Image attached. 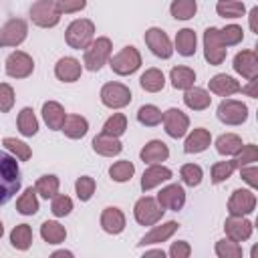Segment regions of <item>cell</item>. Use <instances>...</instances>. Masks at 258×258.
<instances>
[{"label":"cell","instance_id":"obj_1","mask_svg":"<svg viewBox=\"0 0 258 258\" xmlns=\"http://www.w3.org/2000/svg\"><path fill=\"white\" fill-rule=\"evenodd\" d=\"M20 167L18 161L0 149V206L12 200L20 187Z\"/></svg>","mask_w":258,"mask_h":258},{"label":"cell","instance_id":"obj_2","mask_svg":"<svg viewBox=\"0 0 258 258\" xmlns=\"http://www.w3.org/2000/svg\"><path fill=\"white\" fill-rule=\"evenodd\" d=\"M64 38H67V44L71 48H75V50L87 48L95 40V24H93V20H89V18L73 20L67 26Z\"/></svg>","mask_w":258,"mask_h":258},{"label":"cell","instance_id":"obj_3","mask_svg":"<svg viewBox=\"0 0 258 258\" xmlns=\"http://www.w3.org/2000/svg\"><path fill=\"white\" fill-rule=\"evenodd\" d=\"M111 50H113V44L107 36H101L97 40H93L87 48H85V67L93 73L101 71L103 64L111 58Z\"/></svg>","mask_w":258,"mask_h":258},{"label":"cell","instance_id":"obj_4","mask_svg":"<svg viewBox=\"0 0 258 258\" xmlns=\"http://www.w3.org/2000/svg\"><path fill=\"white\" fill-rule=\"evenodd\" d=\"M30 20L40 28H52L60 20V10L54 0H36L30 6Z\"/></svg>","mask_w":258,"mask_h":258},{"label":"cell","instance_id":"obj_5","mask_svg":"<svg viewBox=\"0 0 258 258\" xmlns=\"http://www.w3.org/2000/svg\"><path fill=\"white\" fill-rule=\"evenodd\" d=\"M109 64H111V71L115 75L125 77V75L135 73L141 67V54H139V50L135 46H125L115 56L109 58Z\"/></svg>","mask_w":258,"mask_h":258},{"label":"cell","instance_id":"obj_6","mask_svg":"<svg viewBox=\"0 0 258 258\" xmlns=\"http://www.w3.org/2000/svg\"><path fill=\"white\" fill-rule=\"evenodd\" d=\"M163 208L157 204L155 198H149V196H143L135 202V208H133V216L137 220V224L141 226H153L161 220L163 216Z\"/></svg>","mask_w":258,"mask_h":258},{"label":"cell","instance_id":"obj_7","mask_svg":"<svg viewBox=\"0 0 258 258\" xmlns=\"http://www.w3.org/2000/svg\"><path fill=\"white\" fill-rule=\"evenodd\" d=\"M226 52H228V48L220 40V30L216 26L206 28V32H204V56H206V60L212 67H218L226 60Z\"/></svg>","mask_w":258,"mask_h":258},{"label":"cell","instance_id":"obj_8","mask_svg":"<svg viewBox=\"0 0 258 258\" xmlns=\"http://www.w3.org/2000/svg\"><path fill=\"white\" fill-rule=\"evenodd\" d=\"M101 103L109 109H123L131 103V91L121 83H107L101 89Z\"/></svg>","mask_w":258,"mask_h":258},{"label":"cell","instance_id":"obj_9","mask_svg":"<svg viewBox=\"0 0 258 258\" xmlns=\"http://www.w3.org/2000/svg\"><path fill=\"white\" fill-rule=\"evenodd\" d=\"M218 119L224 125H242L248 119V107L236 99H224L218 105Z\"/></svg>","mask_w":258,"mask_h":258},{"label":"cell","instance_id":"obj_10","mask_svg":"<svg viewBox=\"0 0 258 258\" xmlns=\"http://www.w3.org/2000/svg\"><path fill=\"white\" fill-rule=\"evenodd\" d=\"M4 69H6V75L12 79H26L34 71V60L30 54H26L22 50H14L12 54H8Z\"/></svg>","mask_w":258,"mask_h":258},{"label":"cell","instance_id":"obj_11","mask_svg":"<svg viewBox=\"0 0 258 258\" xmlns=\"http://www.w3.org/2000/svg\"><path fill=\"white\" fill-rule=\"evenodd\" d=\"M28 34V24L22 18H10L0 28V46H18Z\"/></svg>","mask_w":258,"mask_h":258},{"label":"cell","instance_id":"obj_12","mask_svg":"<svg viewBox=\"0 0 258 258\" xmlns=\"http://www.w3.org/2000/svg\"><path fill=\"white\" fill-rule=\"evenodd\" d=\"M161 121H163L165 133H167L169 137H173V139L183 137V135L187 133V129H189V119H187V115H185L183 111L175 109V107L167 109V111L163 113Z\"/></svg>","mask_w":258,"mask_h":258},{"label":"cell","instance_id":"obj_13","mask_svg":"<svg viewBox=\"0 0 258 258\" xmlns=\"http://www.w3.org/2000/svg\"><path fill=\"white\" fill-rule=\"evenodd\" d=\"M145 44H147L149 50H151L155 56H159V58H169V56L173 54V46H171L167 34H165L161 28H155V26L147 28V30H145Z\"/></svg>","mask_w":258,"mask_h":258},{"label":"cell","instance_id":"obj_14","mask_svg":"<svg viewBox=\"0 0 258 258\" xmlns=\"http://www.w3.org/2000/svg\"><path fill=\"white\" fill-rule=\"evenodd\" d=\"M256 208V196L252 189H236L232 191L228 200V212L230 216H246L252 214Z\"/></svg>","mask_w":258,"mask_h":258},{"label":"cell","instance_id":"obj_15","mask_svg":"<svg viewBox=\"0 0 258 258\" xmlns=\"http://www.w3.org/2000/svg\"><path fill=\"white\" fill-rule=\"evenodd\" d=\"M155 200H157V204H159L163 210H173V212H177V210H181L183 204H185V191H183V187H181L179 183H171V185L163 187V189L157 194Z\"/></svg>","mask_w":258,"mask_h":258},{"label":"cell","instance_id":"obj_16","mask_svg":"<svg viewBox=\"0 0 258 258\" xmlns=\"http://www.w3.org/2000/svg\"><path fill=\"white\" fill-rule=\"evenodd\" d=\"M234 71L242 75L244 79H256L258 77V56L254 50H240L234 56Z\"/></svg>","mask_w":258,"mask_h":258},{"label":"cell","instance_id":"obj_17","mask_svg":"<svg viewBox=\"0 0 258 258\" xmlns=\"http://www.w3.org/2000/svg\"><path fill=\"white\" fill-rule=\"evenodd\" d=\"M226 236L236 240V242H244L252 236V222L246 220L244 216H230L224 224Z\"/></svg>","mask_w":258,"mask_h":258},{"label":"cell","instance_id":"obj_18","mask_svg":"<svg viewBox=\"0 0 258 258\" xmlns=\"http://www.w3.org/2000/svg\"><path fill=\"white\" fill-rule=\"evenodd\" d=\"M171 175H173V173H171L169 167H163V165H159V163H151V167H147V169L143 171V175H141V189H143V191H149V189L157 187L159 183L171 179Z\"/></svg>","mask_w":258,"mask_h":258},{"label":"cell","instance_id":"obj_19","mask_svg":"<svg viewBox=\"0 0 258 258\" xmlns=\"http://www.w3.org/2000/svg\"><path fill=\"white\" fill-rule=\"evenodd\" d=\"M81 71H83L81 69V62L77 58H73V56H62L54 64V75L62 83H75V81H79Z\"/></svg>","mask_w":258,"mask_h":258},{"label":"cell","instance_id":"obj_20","mask_svg":"<svg viewBox=\"0 0 258 258\" xmlns=\"http://www.w3.org/2000/svg\"><path fill=\"white\" fill-rule=\"evenodd\" d=\"M208 87H210V91L214 93V95H220V97H230V95H234V93H240V83L234 79V77H230V75H226V73H220V75H216V77H212L210 81H208Z\"/></svg>","mask_w":258,"mask_h":258},{"label":"cell","instance_id":"obj_21","mask_svg":"<svg viewBox=\"0 0 258 258\" xmlns=\"http://www.w3.org/2000/svg\"><path fill=\"white\" fill-rule=\"evenodd\" d=\"M177 228H179V224H177L175 220H169V222H165V224H161V226H155V224H153V230L147 232V234L139 240V246H149V244L165 242L167 238H171V236L177 232Z\"/></svg>","mask_w":258,"mask_h":258},{"label":"cell","instance_id":"obj_22","mask_svg":"<svg viewBox=\"0 0 258 258\" xmlns=\"http://www.w3.org/2000/svg\"><path fill=\"white\" fill-rule=\"evenodd\" d=\"M210 143H212L210 131L204 129V127H198L187 135V139L183 143V151L185 153H202V151H206L210 147Z\"/></svg>","mask_w":258,"mask_h":258},{"label":"cell","instance_id":"obj_23","mask_svg":"<svg viewBox=\"0 0 258 258\" xmlns=\"http://www.w3.org/2000/svg\"><path fill=\"white\" fill-rule=\"evenodd\" d=\"M139 157H141L143 163H161V161H165L169 157V149H167V145L163 141L151 139L149 143H145V147L141 149Z\"/></svg>","mask_w":258,"mask_h":258},{"label":"cell","instance_id":"obj_24","mask_svg":"<svg viewBox=\"0 0 258 258\" xmlns=\"http://www.w3.org/2000/svg\"><path fill=\"white\" fill-rule=\"evenodd\" d=\"M101 226L107 234H121L125 230V216L119 208H105L101 214Z\"/></svg>","mask_w":258,"mask_h":258},{"label":"cell","instance_id":"obj_25","mask_svg":"<svg viewBox=\"0 0 258 258\" xmlns=\"http://www.w3.org/2000/svg\"><path fill=\"white\" fill-rule=\"evenodd\" d=\"M64 109H62V105L60 103H56V101H46L44 105H42V119H44V123L48 125V129H52V131H60V127H62V123H64Z\"/></svg>","mask_w":258,"mask_h":258},{"label":"cell","instance_id":"obj_26","mask_svg":"<svg viewBox=\"0 0 258 258\" xmlns=\"http://www.w3.org/2000/svg\"><path fill=\"white\" fill-rule=\"evenodd\" d=\"M123 149L119 137H111V135H97L93 139V151L103 155V157H113V155H119Z\"/></svg>","mask_w":258,"mask_h":258},{"label":"cell","instance_id":"obj_27","mask_svg":"<svg viewBox=\"0 0 258 258\" xmlns=\"http://www.w3.org/2000/svg\"><path fill=\"white\" fill-rule=\"evenodd\" d=\"M183 103H185V107H189L191 111H204V109L210 107L212 97H210L208 91H204V89H200V87H189V89H185Z\"/></svg>","mask_w":258,"mask_h":258},{"label":"cell","instance_id":"obj_28","mask_svg":"<svg viewBox=\"0 0 258 258\" xmlns=\"http://www.w3.org/2000/svg\"><path fill=\"white\" fill-rule=\"evenodd\" d=\"M60 131H62L69 139H81V137L87 135L89 123H87V119L81 117V115H67V117H64V123H62V127H60Z\"/></svg>","mask_w":258,"mask_h":258},{"label":"cell","instance_id":"obj_29","mask_svg":"<svg viewBox=\"0 0 258 258\" xmlns=\"http://www.w3.org/2000/svg\"><path fill=\"white\" fill-rule=\"evenodd\" d=\"M196 32L191 28H181L177 30L175 34V50L181 54V56H194L196 54Z\"/></svg>","mask_w":258,"mask_h":258},{"label":"cell","instance_id":"obj_30","mask_svg":"<svg viewBox=\"0 0 258 258\" xmlns=\"http://www.w3.org/2000/svg\"><path fill=\"white\" fill-rule=\"evenodd\" d=\"M139 85L143 91L147 93H157L165 87V77L159 69H147L141 77H139Z\"/></svg>","mask_w":258,"mask_h":258},{"label":"cell","instance_id":"obj_31","mask_svg":"<svg viewBox=\"0 0 258 258\" xmlns=\"http://www.w3.org/2000/svg\"><path fill=\"white\" fill-rule=\"evenodd\" d=\"M169 81H171L173 89H183L185 91V89L194 87L196 73L189 67H173L171 73H169Z\"/></svg>","mask_w":258,"mask_h":258},{"label":"cell","instance_id":"obj_32","mask_svg":"<svg viewBox=\"0 0 258 258\" xmlns=\"http://www.w3.org/2000/svg\"><path fill=\"white\" fill-rule=\"evenodd\" d=\"M40 236H42V240H44L46 244H60V242H64V238H67V230H64V226H60L58 222L46 220V222H42V226H40Z\"/></svg>","mask_w":258,"mask_h":258},{"label":"cell","instance_id":"obj_33","mask_svg":"<svg viewBox=\"0 0 258 258\" xmlns=\"http://www.w3.org/2000/svg\"><path fill=\"white\" fill-rule=\"evenodd\" d=\"M16 210L22 216H34L38 212V200H36V189L26 187L24 194L16 200Z\"/></svg>","mask_w":258,"mask_h":258},{"label":"cell","instance_id":"obj_34","mask_svg":"<svg viewBox=\"0 0 258 258\" xmlns=\"http://www.w3.org/2000/svg\"><path fill=\"white\" fill-rule=\"evenodd\" d=\"M10 244L16 250H28L32 244V230L28 224H18L12 232H10Z\"/></svg>","mask_w":258,"mask_h":258},{"label":"cell","instance_id":"obj_35","mask_svg":"<svg viewBox=\"0 0 258 258\" xmlns=\"http://www.w3.org/2000/svg\"><path fill=\"white\" fill-rule=\"evenodd\" d=\"M169 12L175 20H189L198 12V2L196 0H173L169 6Z\"/></svg>","mask_w":258,"mask_h":258},{"label":"cell","instance_id":"obj_36","mask_svg":"<svg viewBox=\"0 0 258 258\" xmlns=\"http://www.w3.org/2000/svg\"><path fill=\"white\" fill-rule=\"evenodd\" d=\"M242 147V139L234 133H224L216 139V151L220 155H236Z\"/></svg>","mask_w":258,"mask_h":258},{"label":"cell","instance_id":"obj_37","mask_svg":"<svg viewBox=\"0 0 258 258\" xmlns=\"http://www.w3.org/2000/svg\"><path fill=\"white\" fill-rule=\"evenodd\" d=\"M18 131H20L24 137L36 135V131H38V121H36L34 111H32L30 107H24V109L18 113Z\"/></svg>","mask_w":258,"mask_h":258},{"label":"cell","instance_id":"obj_38","mask_svg":"<svg viewBox=\"0 0 258 258\" xmlns=\"http://www.w3.org/2000/svg\"><path fill=\"white\" fill-rule=\"evenodd\" d=\"M216 12L224 18H242L246 12V6L240 0H218Z\"/></svg>","mask_w":258,"mask_h":258},{"label":"cell","instance_id":"obj_39","mask_svg":"<svg viewBox=\"0 0 258 258\" xmlns=\"http://www.w3.org/2000/svg\"><path fill=\"white\" fill-rule=\"evenodd\" d=\"M125 129H127V117L123 115V113H113L107 121H105V125H103V135H111V137H121L123 133H125Z\"/></svg>","mask_w":258,"mask_h":258},{"label":"cell","instance_id":"obj_40","mask_svg":"<svg viewBox=\"0 0 258 258\" xmlns=\"http://www.w3.org/2000/svg\"><path fill=\"white\" fill-rule=\"evenodd\" d=\"M133 173H135V165H133L129 159H121V161H117V163H113V165L109 167L111 179H113V181H119V183L129 181V179L133 177Z\"/></svg>","mask_w":258,"mask_h":258},{"label":"cell","instance_id":"obj_41","mask_svg":"<svg viewBox=\"0 0 258 258\" xmlns=\"http://www.w3.org/2000/svg\"><path fill=\"white\" fill-rule=\"evenodd\" d=\"M36 194L42 196L44 200L48 198H54L58 194V177L56 175H40L36 179V185H34Z\"/></svg>","mask_w":258,"mask_h":258},{"label":"cell","instance_id":"obj_42","mask_svg":"<svg viewBox=\"0 0 258 258\" xmlns=\"http://www.w3.org/2000/svg\"><path fill=\"white\" fill-rule=\"evenodd\" d=\"M161 117L163 113L155 107V105H141L139 111H137V121L145 127H155L161 123Z\"/></svg>","mask_w":258,"mask_h":258},{"label":"cell","instance_id":"obj_43","mask_svg":"<svg viewBox=\"0 0 258 258\" xmlns=\"http://www.w3.org/2000/svg\"><path fill=\"white\" fill-rule=\"evenodd\" d=\"M216 254L220 258H240L242 256V246L232 238H224V240L216 242Z\"/></svg>","mask_w":258,"mask_h":258},{"label":"cell","instance_id":"obj_44","mask_svg":"<svg viewBox=\"0 0 258 258\" xmlns=\"http://www.w3.org/2000/svg\"><path fill=\"white\" fill-rule=\"evenodd\" d=\"M2 145H4L8 151H12V153L16 155V159H20V161H28L30 155H32L30 147H28L24 141H18V139H14V137H4V139H2Z\"/></svg>","mask_w":258,"mask_h":258},{"label":"cell","instance_id":"obj_45","mask_svg":"<svg viewBox=\"0 0 258 258\" xmlns=\"http://www.w3.org/2000/svg\"><path fill=\"white\" fill-rule=\"evenodd\" d=\"M242 38H244V30H242V26H238V24H228V26H224V28L220 30V40H222L224 46L240 44Z\"/></svg>","mask_w":258,"mask_h":258},{"label":"cell","instance_id":"obj_46","mask_svg":"<svg viewBox=\"0 0 258 258\" xmlns=\"http://www.w3.org/2000/svg\"><path fill=\"white\" fill-rule=\"evenodd\" d=\"M179 175H181V179H183L185 185L196 187V185H200V181H202V177H204V171H202V167L196 165V163H185V165H181Z\"/></svg>","mask_w":258,"mask_h":258},{"label":"cell","instance_id":"obj_47","mask_svg":"<svg viewBox=\"0 0 258 258\" xmlns=\"http://www.w3.org/2000/svg\"><path fill=\"white\" fill-rule=\"evenodd\" d=\"M236 167H238V165H236L234 159H232V161H218V163H214V165H212V181H214V183L226 181V179L234 173Z\"/></svg>","mask_w":258,"mask_h":258},{"label":"cell","instance_id":"obj_48","mask_svg":"<svg viewBox=\"0 0 258 258\" xmlns=\"http://www.w3.org/2000/svg\"><path fill=\"white\" fill-rule=\"evenodd\" d=\"M75 191H77V198L81 202H89L95 194V179L89 177V175H83L75 181Z\"/></svg>","mask_w":258,"mask_h":258},{"label":"cell","instance_id":"obj_49","mask_svg":"<svg viewBox=\"0 0 258 258\" xmlns=\"http://www.w3.org/2000/svg\"><path fill=\"white\" fill-rule=\"evenodd\" d=\"M236 165L238 167H244V165H250L254 161H258V147L254 143H248V145H242L240 151L236 153Z\"/></svg>","mask_w":258,"mask_h":258},{"label":"cell","instance_id":"obj_50","mask_svg":"<svg viewBox=\"0 0 258 258\" xmlns=\"http://www.w3.org/2000/svg\"><path fill=\"white\" fill-rule=\"evenodd\" d=\"M73 210V200L64 194H56L52 198V204H50V212L56 216V218H62V216H69Z\"/></svg>","mask_w":258,"mask_h":258},{"label":"cell","instance_id":"obj_51","mask_svg":"<svg viewBox=\"0 0 258 258\" xmlns=\"http://www.w3.org/2000/svg\"><path fill=\"white\" fill-rule=\"evenodd\" d=\"M14 107V89L8 83H0V113H8Z\"/></svg>","mask_w":258,"mask_h":258},{"label":"cell","instance_id":"obj_52","mask_svg":"<svg viewBox=\"0 0 258 258\" xmlns=\"http://www.w3.org/2000/svg\"><path fill=\"white\" fill-rule=\"evenodd\" d=\"M60 14H73V12H79L87 6V0H54Z\"/></svg>","mask_w":258,"mask_h":258},{"label":"cell","instance_id":"obj_53","mask_svg":"<svg viewBox=\"0 0 258 258\" xmlns=\"http://www.w3.org/2000/svg\"><path fill=\"white\" fill-rule=\"evenodd\" d=\"M189 254H191V248H189V244L183 242V240L173 242L171 248H169V256H171V258H187Z\"/></svg>","mask_w":258,"mask_h":258},{"label":"cell","instance_id":"obj_54","mask_svg":"<svg viewBox=\"0 0 258 258\" xmlns=\"http://www.w3.org/2000/svg\"><path fill=\"white\" fill-rule=\"evenodd\" d=\"M256 175H258V171H256V167L254 165H250V167H240V177L250 185V187H256L258 185V179H256Z\"/></svg>","mask_w":258,"mask_h":258},{"label":"cell","instance_id":"obj_55","mask_svg":"<svg viewBox=\"0 0 258 258\" xmlns=\"http://www.w3.org/2000/svg\"><path fill=\"white\" fill-rule=\"evenodd\" d=\"M256 83H258L256 79H250V85H248L246 89H240V91H244V93H248L250 97H256V89H254V87H256Z\"/></svg>","mask_w":258,"mask_h":258},{"label":"cell","instance_id":"obj_56","mask_svg":"<svg viewBox=\"0 0 258 258\" xmlns=\"http://www.w3.org/2000/svg\"><path fill=\"white\" fill-rule=\"evenodd\" d=\"M256 16H258V8H252L250 10V28L256 32Z\"/></svg>","mask_w":258,"mask_h":258},{"label":"cell","instance_id":"obj_57","mask_svg":"<svg viewBox=\"0 0 258 258\" xmlns=\"http://www.w3.org/2000/svg\"><path fill=\"white\" fill-rule=\"evenodd\" d=\"M145 256H161V258H163L165 252H163V250H151V252H145Z\"/></svg>","mask_w":258,"mask_h":258},{"label":"cell","instance_id":"obj_58","mask_svg":"<svg viewBox=\"0 0 258 258\" xmlns=\"http://www.w3.org/2000/svg\"><path fill=\"white\" fill-rule=\"evenodd\" d=\"M58 256H73V252H67V250H58L52 254V258H58Z\"/></svg>","mask_w":258,"mask_h":258},{"label":"cell","instance_id":"obj_59","mask_svg":"<svg viewBox=\"0 0 258 258\" xmlns=\"http://www.w3.org/2000/svg\"><path fill=\"white\" fill-rule=\"evenodd\" d=\"M2 234H4V226H2V222H0V238H2Z\"/></svg>","mask_w":258,"mask_h":258}]
</instances>
